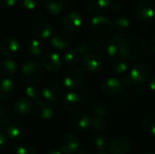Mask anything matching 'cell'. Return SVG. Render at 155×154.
<instances>
[{
  "label": "cell",
  "instance_id": "obj_37",
  "mask_svg": "<svg viewBox=\"0 0 155 154\" xmlns=\"http://www.w3.org/2000/svg\"><path fill=\"white\" fill-rule=\"evenodd\" d=\"M40 1L41 0H19L22 6L28 10H33V9L36 8L40 3Z\"/></svg>",
  "mask_w": 155,
  "mask_h": 154
},
{
  "label": "cell",
  "instance_id": "obj_27",
  "mask_svg": "<svg viewBox=\"0 0 155 154\" xmlns=\"http://www.w3.org/2000/svg\"><path fill=\"white\" fill-rule=\"evenodd\" d=\"M97 44H98V43L94 39L85 40V41L81 42L77 45L76 50L79 53V54L84 55V54H90V53H94L93 51L96 50Z\"/></svg>",
  "mask_w": 155,
  "mask_h": 154
},
{
  "label": "cell",
  "instance_id": "obj_42",
  "mask_svg": "<svg viewBox=\"0 0 155 154\" xmlns=\"http://www.w3.org/2000/svg\"><path fill=\"white\" fill-rule=\"evenodd\" d=\"M111 7L113 8V10L118 12L123 9V5H122V3H119L118 1H114V2H112Z\"/></svg>",
  "mask_w": 155,
  "mask_h": 154
},
{
  "label": "cell",
  "instance_id": "obj_19",
  "mask_svg": "<svg viewBox=\"0 0 155 154\" xmlns=\"http://www.w3.org/2000/svg\"><path fill=\"white\" fill-rule=\"evenodd\" d=\"M20 43L15 37H6L1 44V51L4 55L13 57L18 54L20 50Z\"/></svg>",
  "mask_w": 155,
  "mask_h": 154
},
{
  "label": "cell",
  "instance_id": "obj_3",
  "mask_svg": "<svg viewBox=\"0 0 155 154\" xmlns=\"http://www.w3.org/2000/svg\"><path fill=\"white\" fill-rule=\"evenodd\" d=\"M31 31L34 35L46 39L52 35L53 27L50 21L45 16H37L31 23Z\"/></svg>",
  "mask_w": 155,
  "mask_h": 154
},
{
  "label": "cell",
  "instance_id": "obj_24",
  "mask_svg": "<svg viewBox=\"0 0 155 154\" xmlns=\"http://www.w3.org/2000/svg\"><path fill=\"white\" fill-rule=\"evenodd\" d=\"M25 133V129L20 123H12L6 130L7 137L12 140H19L24 137Z\"/></svg>",
  "mask_w": 155,
  "mask_h": 154
},
{
  "label": "cell",
  "instance_id": "obj_15",
  "mask_svg": "<svg viewBox=\"0 0 155 154\" xmlns=\"http://www.w3.org/2000/svg\"><path fill=\"white\" fill-rule=\"evenodd\" d=\"M73 39L69 34L64 31H58L51 37V44L59 50L67 49L72 44Z\"/></svg>",
  "mask_w": 155,
  "mask_h": 154
},
{
  "label": "cell",
  "instance_id": "obj_38",
  "mask_svg": "<svg viewBox=\"0 0 155 154\" xmlns=\"http://www.w3.org/2000/svg\"><path fill=\"white\" fill-rule=\"evenodd\" d=\"M16 154H37L35 148L31 145H21L19 146L16 151Z\"/></svg>",
  "mask_w": 155,
  "mask_h": 154
},
{
  "label": "cell",
  "instance_id": "obj_28",
  "mask_svg": "<svg viewBox=\"0 0 155 154\" xmlns=\"http://www.w3.org/2000/svg\"><path fill=\"white\" fill-rule=\"evenodd\" d=\"M45 8L51 15H57L64 9L63 0H45Z\"/></svg>",
  "mask_w": 155,
  "mask_h": 154
},
{
  "label": "cell",
  "instance_id": "obj_8",
  "mask_svg": "<svg viewBox=\"0 0 155 154\" xmlns=\"http://www.w3.org/2000/svg\"><path fill=\"white\" fill-rule=\"evenodd\" d=\"M44 101L48 103H56L63 98L64 92L57 83H50L46 84L42 92Z\"/></svg>",
  "mask_w": 155,
  "mask_h": 154
},
{
  "label": "cell",
  "instance_id": "obj_25",
  "mask_svg": "<svg viewBox=\"0 0 155 154\" xmlns=\"http://www.w3.org/2000/svg\"><path fill=\"white\" fill-rule=\"evenodd\" d=\"M31 103L26 98H19L14 104V110L18 115H26L31 111Z\"/></svg>",
  "mask_w": 155,
  "mask_h": 154
},
{
  "label": "cell",
  "instance_id": "obj_9",
  "mask_svg": "<svg viewBox=\"0 0 155 154\" xmlns=\"http://www.w3.org/2000/svg\"><path fill=\"white\" fill-rule=\"evenodd\" d=\"M131 140L126 136L114 138L108 146L110 154H129L131 150Z\"/></svg>",
  "mask_w": 155,
  "mask_h": 154
},
{
  "label": "cell",
  "instance_id": "obj_48",
  "mask_svg": "<svg viewBox=\"0 0 155 154\" xmlns=\"http://www.w3.org/2000/svg\"><path fill=\"white\" fill-rule=\"evenodd\" d=\"M97 154H109V153H107L106 152H99Z\"/></svg>",
  "mask_w": 155,
  "mask_h": 154
},
{
  "label": "cell",
  "instance_id": "obj_41",
  "mask_svg": "<svg viewBox=\"0 0 155 154\" xmlns=\"http://www.w3.org/2000/svg\"><path fill=\"white\" fill-rule=\"evenodd\" d=\"M6 145H7V137L4 133H0V151L4 150L6 147Z\"/></svg>",
  "mask_w": 155,
  "mask_h": 154
},
{
  "label": "cell",
  "instance_id": "obj_23",
  "mask_svg": "<svg viewBox=\"0 0 155 154\" xmlns=\"http://www.w3.org/2000/svg\"><path fill=\"white\" fill-rule=\"evenodd\" d=\"M16 69L17 66L15 62L11 59L4 60L0 64V73L2 74V75L5 76V78H9L15 75L16 73Z\"/></svg>",
  "mask_w": 155,
  "mask_h": 154
},
{
  "label": "cell",
  "instance_id": "obj_40",
  "mask_svg": "<svg viewBox=\"0 0 155 154\" xmlns=\"http://www.w3.org/2000/svg\"><path fill=\"white\" fill-rule=\"evenodd\" d=\"M16 3V0H0V5L3 8H11Z\"/></svg>",
  "mask_w": 155,
  "mask_h": 154
},
{
  "label": "cell",
  "instance_id": "obj_32",
  "mask_svg": "<svg viewBox=\"0 0 155 154\" xmlns=\"http://www.w3.org/2000/svg\"><path fill=\"white\" fill-rule=\"evenodd\" d=\"M91 127L94 131H104L107 127V123L103 117L94 116L91 118Z\"/></svg>",
  "mask_w": 155,
  "mask_h": 154
},
{
  "label": "cell",
  "instance_id": "obj_33",
  "mask_svg": "<svg viewBox=\"0 0 155 154\" xmlns=\"http://www.w3.org/2000/svg\"><path fill=\"white\" fill-rule=\"evenodd\" d=\"M25 94L28 98H30L33 101H40V97H41V92L39 90V88L34 84L28 85L25 89Z\"/></svg>",
  "mask_w": 155,
  "mask_h": 154
},
{
  "label": "cell",
  "instance_id": "obj_13",
  "mask_svg": "<svg viewBox=\"0 0 155 154\" xmlns=\"http://www.w3.org/2000/svg\"><path fill=\"white\" fill-rule=\"evenodd\" d=\"M83 22H84V18L79 13L70 12L64 16L62 20V25L66 31L74 32L78 30L82 26Z\"/></svg>",
  "mask_w": 155,
  "mask_h": 154
},
{
  "label": "cell",
  "instance_id": "obj_21",
  "mask_svg": "<svg viewBox=\"0 0 155 154\" xmlns=\"http://www.w3.org/2000/svg\"><path fill=\"white\" fill-rule=\"evenodd\" d=\"M111 0H88L87 8L93 14L100 15L101 13L106 11L111 6Z\"/></svg>",
  "mask_w": 155,
  "mask_h": 154
},
{
  "label": "cell",
  "instance_id": "obj_12",
  "mask_svg": "<svg viewBox=\"0 0 155 154\" xmlns=\"http://www.w3.org/2000/svg\"><path fill=\"white\" fill-rule=\"evenodd\" d=\"M82 66L89 73H97L103 67V60L98 54L90 53L83 56Z\"/></svg>",
  "mask_w": 155,
  "mask_h": 154
},
{
  "label": "cell",
  "instance_id": "obj_6",
  "mask_svg": "<svg viewBox=\"0 0 155 154\" xmlns=\"http://www.w3.org/2000/svg\"><path fill=\"white\" fill-rule=\"evenodd\" d=\"M114 26V23L107 16L97 15L91 20V27L93 31L98 34H110Z\"/></svg>",
  "mask_w": 155,
  "mask_h": 154
},
{
  "label": "cell",
  "instance_id": "obj_34",
  "mask_svg": "<svg viewBox=\"0 0 155 154\" xmlns=\"http://www.w3.org/2000/svg\"><path fill=\"white\" fill-rule=\"evenodd\" d=\"M94 145L95 149L98 150L99 152H105V149L108 148L109 143H108V141H107V139L105 137L98 136V137L95 138Z\"/></svg>",
  "mask_w": 155,
  "mask_h": 154
},
{
  "label": "cell",
  "instance_id": "obj_16",
  "mask_svg": "<svg viewBox=\"0 0 155 154\" xmlns=\"http://www.w3.org/2000/svg\"><path fill=\"white\" fill-rule=\"evenodd\" d=\"M43 66L49 72L55 73L60 70L62 66V60L58 54L48 53L45 54L42 59Z\"/></svg>",
  "mask_w": 155,
  "mask_h": 154
},
{
  "label": "cell",
  "instance_id": "obj_45",
  "mask_svg": "<svg viewBox=\"0 0 155 154\" xmlns=\"http://www.w3.org/2000/svg\"><path fill=\"white\" fill-rule=\"evenodd\" d=\"M150 47H151V50L155 54V35L152 37L150 41Z\"/></svg>",
  "mask_w": 155,
  "mask_h": 154
},
{
  "label": "cell",
  "instance_id": "obj_43",
  "mask_svg": "<svg viewBox=\"0 0 155 154\" xmlns=\"http://www.w3.org/2000/svg\"><path fill=\"white\" fill-rule=\"evenodd\" d=\"M5 113H6V110H5V105L0 103V118H3L5 116Z\"/></svg>",
  "mask_w": 155,
  "mask_h": 154
},
{
  "label": "cell",
  "instance_id": "obj_2",
  "mask_svg": "<svg viewBox=\"0 0 155 154\" xmlns=\"http://www.w3.org/2000/svg\"><path fill=\"white\" fill-rule=\"evenodd\" d=\"M84 72L81 68L72 67L65 72L64 76V85L69 90L80 88L84 81Z\"/></svg>",
  "mask_w": 155,
  "mask_h": 154
},
{
  "label": "cell",
  "instance_id": "obj_14",
  "mask_svg": "<svg viewBox=\"0 0 155 154\" xmlns=\"http://www.w3.org/2000/svg\"><path fill=\"white\" fill-rule=\"evenodd\" d=\"M135 14L141 20H151L155 15L154 5L150 0H143L138 3L135 8Z\"/></svg>",
  "mask_w": 155,
  "mask_h": 154
},
{
  "label": "cell",
  "instance_id": "obj_10",
  "mask_svg": "<svg viewBox=\"0 0 155 154\" xmlns=\"http://www.w3.org/2000/svg\"><path fill=\"white\" fill-rule=\"evenodd\" d=\"M59 148L64 154H75L80 148V141L74 134H66L59 142Z\"/></svg>",
  "mask_w": 155,
  "mask_h": 154
},
{
  "label": "cell",
  "instance_id": "obj_47",
  "mask_svg": "<svg viewBox=\"0 0 155 154\" xmlns=\"http://www.w3.org/2000/svg\"><path fill=\"white\" fill-rule=\"evenodd\" d=\"M77 154H90V152H88L87 151H81V152H77Z\"/></svg>",
  "mask_w": 155,
  "mask_h": 154
},
{
  "label": "cell",
  "instance_id": "obj_18",
  "mask_svg": "<svg viewBox=\"0 0 155 154\" xmlns=\"http://www.w3.org/2000/svg\"><path fill=\"white\" fill-rule=\"evenodd\" d=\"M34 114L42 120H49L54 116V110L50 103L45 101H38L34 106Z\"/></svg>",
  "mask_w": 155,
  "mask_h": 154
},
{
  "label": "cell",
  "instance_id": "obj_5",
  "mask_svg": "<svg viewBox=\"0 0 155 154\" xmlns=\"http://www.w3.org/2000/svg\"><path fill=\"white\" fill-rule=\"evenodd\" d=\"M67 123L72 130L76 132H84L91 127V118L85 113L75 112L68 117Z\"/></svg>",
  "mask_w": 155,
  "mask_h": 154
},
{
  "label": "cell",
  "instance_id": "obj_7",
  "mask_svg": "<svg viewBox=\"0 0 155 154\" xmlns=\"http://www.w3.org/2000/svg\"><path fill=\"white\" fill-rule=\"evenodd\" d=\"M96 52L101 58L110 60L114 59L115 56L118 54L119 47L114 41L105 39L98 42Z\"/></svg>",
  "mask_w": 155,
  "mask_h": 154
},
{
  "label": "cell",
  "instance_id": "obj_49",
  "mask_svg": "<svg viewBox=\"0 0 155 154\" xmlns=\"http://www.w3.org/2000/svg\"><path fill=\"white\" fill-rule=\"evenodd\" d=\"M144 154H155L154 152H146V153H144Z\"/></svg>",
  "mask_w": 155,
  "mask_h": 154
},
{
  "label": "cell",
  "instance_id": "obj_36",
  "mask_svg": "<svg viewBox=\"0 0 155 154\" xmlns=\"http://www.w3.org/2000/svg\"><path fill=\"white\" fill-rule=\"evenodd\" d=\"M114 23L119 30H126L130 26V20L126 16H119Z\"/></svg>",
  "mask_w": 155,
  "mask_h": 154
},
{
  "label": "cell",
  "instance_id": "obj_29",
  "mask_svg": "<svg viewBox=\"0 0 155 154\" xmlns=\"http://www.w3.org/2000/svg\"><path fill=\"white\" fill-rule=\"evenodd\" d=\"M143 129L146 133L155 136V114H149L143 120Z\"/></svg>",
  "mask_w": 155,
  "mask_h": 154
},
{
  "label": "cell",
  "instance_id": "obj_4",
  "mask_svg": "<svg viewBox=\"0 0 155 154\" xmlns=\"http://www.w3.org/2000/svg\"><path fill=\"white\" fill-rule=\"evenodd\" d=\"M22 78L25 82L34 84L39 81L42 75V66L35 61H30L22 66Z\"/></svg>",
  "mask_w": 155,
  "mask_h": 154
},
{
  "label": "cell",
  "instance_id": "obj_46",
  "mask_svg": "<svg viewBox=\"0 0 155 154\" xmlns=\"http://www.w3.org/2000/svg\"><path fill=\"white\" fill-rule=\"evenodd\" d=\"M47 154H63L61 152V151H57V150H51L49 151Z\"/></svg>",
  "mask_w": 155,
  "mask_h": 154
},
{
  "label": "cell",
  "instance_id": "obj_35",
  "mask_svg": "<svg viewBox=\"0 0 155 154\" xmlns=\"http://www.w3.org/2000/svg\"><path fill=\"white\" fill-rule=\"evenodd\" d=\"M108 108L104 105L103 103H97L94 106L93 108V113L94 116H98V117H103L105 118L108 114Z\"/></svg>",
  "mask_w": 155,
  "mask_h": 154
},
{
  "label": "cell",
  "instance_id": "obj_20",
  "mask_svg": "<svg viewBox=\"0 0 155 154\" xmlns=\"http://www.w3.org/2000/svg\"><path fill=\"white\" fill-rule=\"evenodd\" d=\"M82 103H83V99L76 93H67L63 100L64 107L67 111H75L80 108Z\"/></svg>",
  "mask_w": 155,
  "mask_h": 154
},
{
  "label": "cell",
  "instance_id": "obj_31",
  "mask_svg": "<svg viewBox=\"0 0 155 154\" xmlns=\"http://www.w3.org/2000/svg\"><path fill=\"white\" fill-rule=\"evenodd\" d=\"M128 69V64L123 57L115 58L112 63V70L115 74H124Z\"/></svg>",
  "mask_w": 155,
  "mask_h": 154
},
{
  "label": "cell",
  "instance_id": "obj_11",
  "mask_svg": "<svg viewBox=\"0 0 155 154\" xmlns=\"http://www.w3.org/2000/svg\"><path fill=\"white\" fill-rule=\"evenodd\" d=\"M151 71L147 64H136L131 71L130 77L134 84H143L147 83L150 79Z\"/></svg>",
  "mask_w": 155,
  "mask_h": 154
},
{
  "label": "cell",
  "instance_id": "obj_22",
  "mask_svg": "<svg viewBox=\"0 0 155 154\" xmlns=\"http://www.w3.org/2000/svg\"><path fill=\"white\" fill-rule=\"evenodd\" d=\"M15 93V84L9 78L0 80V99L8 100Z\"/></svg>",
  "mask_w": 155,
  "mask_h": 154
},
{
  "label": "cell",
  "instance_id": "obj_1",
  "mask_svg": "<svg viewBox=\"0 0 155 154\" xmlns=\"http://www.w3.org/2000/svg\"><path fill=\"white\" fill-rule=\"evenodd\" d=\"M146 43L137 34L127 35L124 43L119 45V53L123 58L131 61L142 60L146 54Z\"/></svg>",
  "mask_w": 155,
  "mask_h": 154
},
{
  "label": "cell",
  "instance_id": "obj_26",
  "mask_svg": "<svg viewBox=\"0 0 155 154\" xmlns=\"http://www.w3.org/2000/svg\"><path fill=\"white\" fill-rule=\"evenodd\" d=\"M27 50L31 56L40 57L43 55V54L45 52V46L41 41L37 40V39H33L29 42V44L27 45Z\"/></svg>",
  "mask_w": 155,
  "mask_h": 154
},
{
  "label": "cell",
  "instance_id": "obj_39",
  "mask_svg": "<svg viewBox=\"0 0 155 154\" xmlns=\"http://www.w3.org/2000/svg\"><path fill=\"white\" fill-rule=\"evenodd\" d=\"M10 119L6 116L3 117V118H0V133L3 132V131H5L7 130V128L9 127L10 125Z\"/></svg>",
  "mask_w": 155,
  "mask_h": 154
},
{
  "label": "cell",
  "instance_id": "obj_30",
  "mask_svg": "<svg viewBox=\"0 0 155 154\" xmlns=\"http://www.w3.org/2000/svg\"><path fill=\"white\" fill-rule=\"evenodd\" d=\"M79 57H80V54L76 49H68L64 54V62L69 66H74L78 63Z\"/></svg>",
  "mask_w": 155,
  "mask_h": 154
},
{
  "label": "cell",
  "instance_id": "obj_44",
  "mask_svg": "<svg viewBox=\"0 0 155 154\" xmlns=\"http://www.w3.org/2000/svg\"><path fill=\"white\" fill-rule=\"evenodd\" d=\"M149 87H150V89H151L152 91L155 92V76L154 77H153V78L150 80V82H149Z\"/></svg>",
  "mask_w": 155,
  "mask_h": 154
},
{
  "label": "cell",
  "instance_id": "obj_17",
  "mask_svg": "<svg viewBox=\"0 0 155 154\" xmlns=\"http://www.w3.org/2000/svg\"><path fill=\"white\" fill-rule=\"evenodd\" d=\"M122 83L116 78H107L101 84L103 93L109 96H115L122 91Z\"/></svg>",
  "mask_w": 155,
  "mask_h": 154
}]
</instances>
